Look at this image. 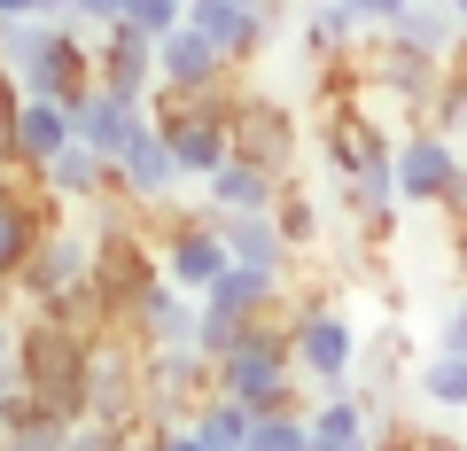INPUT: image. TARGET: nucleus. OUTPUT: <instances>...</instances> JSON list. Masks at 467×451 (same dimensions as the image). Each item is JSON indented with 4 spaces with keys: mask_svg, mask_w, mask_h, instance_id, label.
I'll list each match as a JSON object with an SVG mask.
<instances>
[{
    "mask_svg": "<svg viewBox=\"0 0 467 451\" xmlns=\"http://www.w3.org/2000/svg\"><path fill=\"white\" fill-rule=\"evenodd\" d=\"M350 8H358V24H367V32H389V24H398L413 0H350Z\"/></svg>",
    "mask_w": 467,
    "mask_h": 451,
    "instance_id": "37",
    "label": "nucleus"
},
{
    "mask_svg": "<svg viewBox=\"0 0 467 451\" xmlns=\"http://www.w3.org/2000/svg\"><path fill=\"white\" fill-rule=\"evenodd\" d=\"M86 343H94V334L63 327V319H47V312L16 319V382L63 420H86Z\"/></svg>",
    "mask_w": 467,
    "mask_h": 451,
    "instance_id": "3",
    "label": "nucleus"
},
{
    "mask_svg": "<svg viewBox=\"0 0 467 451\" xmlns=\"http://www.w3.org/2000/svg\"><path fill=\"white\" fill-rule=\"evenodd\" d=\"M180 187H187V179H180V164H171V149L156 140V125H149V133H140L125 156H117V195L133 202L140 218L171 210V202H180Z\"/></svg>",
    "mask_w": 467,
    "mask_h": 451,
    "instance_id": "16",
    "label": "nucleus"
},
{
    "mask_svg": "<svg viewBox=\"0 0 467 451\" xmlns=\"http://www.w3.org/2000/svg\"><path fill=\"white\" fill-rule=\"evenodd\" d=\"M460 140L436 133V125H405L398 149H389V171H398V202H420V210H444L451 179H460Z\"/></svg>",
    "mask_w": 467,
    "mask_h": 451,
    "instance_id": "10",
    "label": "nucleus"
},
{
    "mask_svg": "<svg viewBox=\"0 0 467 451\" xmlns=\"http://www.w3.org/2000/svg\"><path fill=\"white\" fill-rule=\"evenodd\" d=\"M358 70H367V101H389V109H405L413 125H429V101H436V86H444V63L405 55V47H389V39L374 32V47L358 55Z\"/></svg>",
    "mask_w": 467,
    "mask_h": 451,
    "instance_id": "12",
    "label": "nucleus"
},
{
    "mask_svg": "<svg viewBox=\"0 0 467 451\" xmlns=\"http://www.w3.org/2000/svg\"><path fill=\"white\" fill-rule=\"evenodd\" d=\"M288 327V358H296V382L312 389H343L350 374H358V351H367V334H358V319L343 312L335 296H288L281 312Z\"/></svg>",
    "mask_w": 467,
    "mask_h": 451,
    "instance_id": "5",
    "label": "nucleus"
},
{
    "mask_svg": "<svg viewBox=\"0 0 467 451\" xmlns=\"http://www.w3.org/2000/svg\"><path fill=\"white\" fill-rule=\"evenodd\" d=\"M117 334H133L140 351H195V296H180L171 281H156L149 296L125 312Z\"/></svg>",
    "mask_w": 467,
    "mask_h": 451,
    "instance_id": "17",
    "label": "nucleus"
},
{
    "mask_svg": "<svg viewBox=\"0 0 467 451\" xmlns=\"http://www.w3.org/2000/svg\"><path fill=\"white\" fill-rule=\"evenodd\" d=\"M0 382H16V312L0 303Z\"/></svg>",
    "mask_w": 467,
    "mask_h": 451,
    "instance_id": "40",
    "label": "nucleus"
},
{
    "mask_svg": "<svg viewBox=\"0 0 467 451\" xmlns=\"http://www.w3.org/2000/svg\"><path fill=\"white\" fill-rule=\"evenodd\" d=\"M202 397H211V358H195V351H149L140 428H187Z\"/></svg>",
    "mask_w": 467,
    "mask_h": 451,
    "instance_id": "11",
    "label": "nucleus"
},
{
    "mask_svg": "<svg viewBox=\"0 0 467 451\" xmlns=\"http://www.w3.org/2000/svg\"><path fill=\"white\" fill-rule=\"evenodd\" d=\"M63 24H78V32L94 39V32H109V24H125V0H70Z\"/></svg>",
    "mask_w": 467,
    "mask_h": 451,
    "instance_id": "32",
    "label": "nucleus"
},
{
    "mask_svg": "<svg viewBox=\"0 0 467 451\" xmlns=\"http://www.w3.org/2000/svg\"><path fill=\"white\" fill-rule=\"evenodd\" d=\"M405 451H467L451 428H405Z\"/></svg>",
    "mask_w": 467,
    "mask_h": 451,
    "instance_id": "38",
    "label": "nucleus"
},
{
    "mask_svg": "<svg viewBox=\"0 0 467 451\" xmlns=\"http://www.w3.org/2000/svg\"><path fill=\"white\" fill-rule=\"evenodd\" d=\"M226 140H234V156H242V164L273 171V179H296L304 133H296V118H288V101H273V94H257V86H242V78H234Z\"/></svg>",
    "mask_w": 467,
    "mask_h": 451,
    "instance_id": "8",
    "label": "nucleus"
},
{
    "mask_svg": "<svg viewBox=\"0 0 467 451\" xmlns=\"http://www.w3.org/2000/svg\"><path fill=\"white\" fill-rule=\"evenodd\" d=\"M63 451H125V428H101V420H70Z\"/></svg>",
    "mask_w": 467,
    "mask_h": 451,
    "instance_id": "34",
    "label": "nucleus"
},
{
    "mask_svg": "<svg viewBox=\"0 0 467 451\" xmlns=\"http://www.w3.org/2000/svg\"><path fill=\"white\" fill-rule=\"evenodd\" d=\"M374 451H405V428H389V436H374Z\"/></svg>",
    "mask_w": 467,
    "mask_h": 451,
    "instance_id": "44",
    "label": "nucleus"
},
{
    "mask_svg": "<svg viewBox=\"0 0 467 451\" xmlns=\"http://www.w3.org/2000/svg\"><path fill=\"white\" fill-rule=\"evenodd\" d=\"M39 413V397L24 382H0V428H16V420H32Z\"/></svg>",
    "mask_w": 467,
    "mask_h": 451,
    "instance_id": "36",
    "label": "nucleus"
},
{
    "mask_svg": "<svg viewBox=\"0 0 467 451\" xmlns=\"http://www.w3.org/2000/svg\"><path fill=\"white\" fill-rule=\"evenodd\" d=\"M234 78H242V70H226V55H218L195 24H180V32L156 39V86H171V94H218V86H234Z\"/></svg>",
    "mask_w": 467,
    "mask_h": 451,
    "instance_id": "15",
    "label": "nucleus"
},
{
    "mask_svg": "<svg viewBox=\"0 0 467 451\" xmlns=\"http://www.w3.org/2000/svg\"><path fill=\"white\" fill-rule=\"evenodd\" d=\"M444 218H467V164H460V179H451V195H444Z\"/></svg>",
    "mask_w": 467,
    "mask_h": 451,
    "instance_id": "43",
    "label": "nucleus"
},
{
    "mask_svg": "<svg viewBox=\"0 0 467 451\" xmlns=\"http://www.w3.org/2000/svg\"><path fill=\"white\" fill-rule=\"evenodd\" d=\"M39 187H47L63 210H70V202H86V210H94V202L117 195V164H109V156H94L86 140H70L63 156H47V164H39Z\"/></svg>",
    "mask_w": 467,
    "mask_h": 451,
    "instance_id": "20",
    "label": "nucleus"
},
{
    "mask_svg": "<svg viewBox=\"0 0 467 451\" xmlns=\"http://www.w3.org/2000/svg\"><path fill=\"white\" fill-rule=\"evenodd\" d=\"M24 16H47L39 0H0V24H24Z\"/></svg>",
    "mask_w": 467,
    "mask_h": 451,
    "instance_id": "42",
    "label": "nucleus"
},
{
    "mask_svg": "<svg viewBox=\"0 0 467 451\" xmlns=\"http://www.w3.org/2000/svg\"><path fill=\"white\" fill-rule=\"evenodd\" d=\"M149 241H156V272H164L180 296H202V288L234 265L226 241H218V226H211V210H180V202H171V210H156Z\"/></svg>",
    "mask_w": 467,
    "mask_h": 451,
    "instance_id": "9",
    "label": "nucleus"
},
{
    "mask_svg": "<svg viewBox=\"0 0 467 451\" xmlns=\"http://www.w3.org/2000/svg\"><path fill=\"white\" fill-rule=\"evenodd\" d=\"M140 382H149V351L133 334H94L86 343V420L101 428H140Z\"/></svg>",
    "mask_w": 467,
    "mask_h": 451,
    "instance_id": "7",
    "label": "nucleus"
},
{
    "mask_svg": "<svg viewBox=\"0 0 467 451\" xmlns=\"http://www.w3.org/2000/svg\"><path fill=\"white\" fill-rule=\"evenodd\" d=\"M211 226H218V241H226V257H234V265L296 272V250L281 241V226H273V210H257V218H211Z\"/></svg>",
    "mask_w": 467,
    "mask_h": 451,
    "instance_id": "22",
    "label": "nucleus"
},
{
    "mask_svg": "<svg viewBox=\"0 0 467 451\" xmlns=\"http://www.w3.org/2000/svg\"><path fill=\"white\" fill-rule=\"evenodd\" d=\"M451 226V265H460V281H467V218H444Z\"/></svg>",
    "mask_w": 467,
    "mask_h": 451,
    "instance_id": "41",
    "label": "nucleus"
},
{
    "mask_svg": "<svg viewBox=\"0 0 467 451\" xmlns=\"http://www.w3.org/2000/svg\"><path fill=\"white\" fill-rule=\"evenodd\" d=\"M16 109H24V86L0 70V156H16Z\"/></svg>",
    "mask_w": 467,
    "mask_h": 451,
    "instance_id": "35",
    "label": "nucleus"
},
{
    "mask_svg": "<svg viewBox=\"0 0 467 451\" xmlns=\"http://www.w3.org/2000/svg\"><path fill=\"white\" fill-rule=\"evenodd\" d=\"M47 226H63V202L47 195V187H32V195L0 202V303H8V281H16V265L39 250V234Z\"/></svg>",
    "mask_w": 467,
    "mask_h": 451,
    "instance_id": "18",
    "label": "nucleus"
},
{
    "mask_svg": "<svg viewBox=\"0 0 467 451\" xmlns=\"http://www.w3.org/2000/svg\"><path fill=\"white\" fill-rule=\"evenodd\" d=\"M125 24H133L140 39H164L187 24V0H125Z\"/></svg>",
    "mask_w": 467,
    "mask_h": 451,
    "instance_id": "31",
    "label": "nucleus"
},
{
    "mask_svg": "<svg viewBox=\"0 0 467 451\" xmlns=\"http://www.w3.org/2000/svg\"><path fill=\"white\" fill-rule=\"evenodd\" d=\"M242 8H265V0H242Z\"/></svg>",
    "mask_w": 467,
    "mask_h": 451,
    "instance_id": "48",
    "label": "nucleus"
},
{
    "mask_svg": "<svg viewBox=\"0 0 467 451\" xmlns=\"http://www.w3.org/2000/svg\"><path fill=\"white\" fill-rule=\"evenodd\" d=\"M149 451H211L195 428H149Z\"/></svg>",
    "mask_w": 467,
    "mask_h": 451,
    "instance_id": "39",
    "label": "nucleus"
},
{
    "mask_svg": "<svg viewBox=\"0 0 467 451\" xmlns=\"http://www.w3.org/2000/svg\"><path fill=\"white\" fill-rule=\"evenodd\" d=\"M273 226H281V241L304 257L319 234H327V210H319V195L304 179H281V195H273Z\"/></svg>",
    "mask_w": 467,
    "mask_h": 451,
    "instance_id": "27",
    "label": "nucleus"
},
{
    "mask_svg": "<svg viewBox=\"0 0 467 451\" xmlns=\"http://www.w3.org/2000/svg\"><path fill=\"white\" fill-rule=\"evenodd\" d=\"M358 39H367V24H358L350 0H312V8H304V55H312V63H343Z\"/></svg>",
    "mask_w": 467,
    "mask_h": 451,
    "instance_id": "24",
    "label": "nucleus"
},
{
    "mask_svg": "<svg viewBox=\"0 0 467 451\" xmlns=\"http://www.w3.org/2000/svg\"><path fill=\"white\" fill-rule=\"evenodd\" d=\"M70 149V109H55V101H24L16 109V164H47V156Z\"/></svg>",
    "mask_w": 467,
    "mask_h": 451,
    "instance_id": "25",
    "label": "nucleus"
},
{
    "mask_svg": "<svg viewBox=\"0 0 467 451\" xmlns=\"http://www.w3.org/2000/svg\"><path fill=\"white\" fill-rule=\"evenodd\" d=\"M436 351H451V358H467V288L451 296V312L436 319Z\"/></svg>",
    "mask_w": 467,
    "mask_h": 451,
    "instance_id": "33",
    "label": "nucleus"
},
{
    "mask_svg": "<svg viewBox=\"0 0 467 451\" xmlns=\"http://www.w3.org/2000/svg\"><path fill=\"white\" fill-rule=\"evenodd\" d=\"M226 109H234V86H218V94H171V86H149V125H156V140L171 149V164H180L187 187H202L234 156Z\"/></svg>",
    "mask_w": 467,
    "mask_h": 451,
    "instance_id": "4",
    "label": "nucleus"
},
{
    "mask_svg": "<svg viewBox=\"0 0 467 451\" xmlns=\"http://www.w3.org/2000/svg\"><path fill=\"white\" fill-rule=\"evenodd\" d=\"M149 133V94H109V86H94V94L70 109V140H86L94 156H125L133 140Z\"/></svg>",
    "mask_w": 467,
    "mask_h": 451,
    "instance_id": "14",
    "label": "nucleus"
},
{
    "mask_svg": "<svg viewBox=\"0 0 467 451\" xmlns=\"http://www.w3.org/2000/svg\"><path fill=\"white\" fill-rule=\"evenodd\" d=\"M389 149H398V140H389L382 118H367V101H343V109L319 118V156H327L335 179H358V171L389 164Z\"/></svg>",
    "mask_w": 467,
    "mask_h": 451,
    "instance_id": "13",
    "label": "nucleus"
},
{
    "mask_svg": "<svg viewBox=\"0 0 467 451\" xmlns=\"http://www.w3.org/2000/svg\"><path fill=\"white\" fill-rule=\"evenodd\" d=\"M304 444H312L304 413H257V420H250V444H242V451H304Z\"/></svg>",
    "mask_w": 467,
    "mask_h": 451,
    "instance_id": "30",
    "label": "nucleus"
},
{
    "mask_svg": "<svg viewBox=\"0 0 467 451\" xmlns=\"http://www.w3.org/2000/svg\"><path fill=\"white\" fill-rule=\"evenodd\" d=\"M39 8H47V16H63V8H70V0H39Z\"/></svg>",
    "mask_w": 467,
    "mask_h": 451,
    "instance_id": "47",
    "label": "nucleus"
},
{
    "mask_svg": "<svg viewBox=\"0 0 467 451\" xmlns=\"http://www.w3.org/2000/svg\"><path fill=\"white\" fill-rule=\"evenodd\" d=\"M211 389L234 397V405H250V413H304V382H296L281 319H257V327L234 334V351L211 358Z\"/></svg>",
    "mask_w": 467,
    "mask_h": 451,
    "instance_id": "2",
    "label": "nucleus"
},
{
    "mask_svg": "<svg viewBox=\"0 0 467 451\" xmlns=\"http://www.w3.org/2000/svg\"><path fill=\"white\" fill-rule=\"evenodd\" d=\"M444 8H451V24H460V39H467V0H444Z\"/></svg>",
    "mask_w": 467,
    "mask_h": 451,
    "instance_id": "46",
    "label": "nucleus"
},
{
    "mask_svg": "<svg viewBox=\"0 0 467 451\" xmlns=\"http://www.w3.org/2000/svg\"><path fill=\"white\" fill-rule=\"evenodd\" d=\"M0 70L24 86V101H55V109H78L94 94V39L63 16H24L0 24Z\"/></svg>",
    "mask_w": 467,
    "mask_h": 451,
    "instance_id": "1",
    "label": "nucleus"
},
{
    "mask_svg": "<svg viewBox=\"0 0 467 451\" xmlns=\"http://www.w3.org/2000/svg\"><path fill=\"white\" fill-rule=\"evenodd\" d=\"M94 86H109V94H149L156 86V39H140L133 24L94 32Z\"/></svg>",
    "mask_w": 467,
    "mask_h": 451,
    "instance_id": "19",
    "label": "nucleus"
},
{
    "mask_svg": "<svg viewBox=\"0 0 467 451\" xmlns=\"http://www.w3.org/2000/svg\"><path fill=\"white\" fill-rule=\"evenodd\" d=\"M63 444H70V420L47 413V405L32 420H16V428H0V451H63Z\"/></svg>",
    "mask_w": 467,
    "mask_h": 451,
    "instance_id": "29",
    "label": "nucleus"
},
{
    "mask_svg": "<svg viewBox=\"0 0 467 451\" xmlns=\"http://www.w3.org/2000/svg\"><path fill=\"white\" fill-rule=\"evenodd\" d=\"M413 389L420 405H429V413H467V358H451V351H429L413 366Z\"/></svg>",
    "mask_w": 467,
    "mask_h": 451,
    "instance_id": "26",
    "label": "nucleus"
},
{
    "mask_svg": "<svg viewBox=\"0 0 467 451\" xmlns=\"http://www.w3.org/2000/svg\"><path fill=\"white\" fill-rule=\"evenodd\" d=\"M389 47H405V55H429V63H451V47H460V24H451V8L444 0H413L398 24H389Z\"/></svg>",
    "mask_w": 467,
    "mask_h": 451,
    "instance_id": "23",
    "label": "nucleus"
},
{
    "mask_svg": "<svg viewBox=\"0 0 467 451\" xmlns=\"http://www.w3.org/2000/svg\"><path fill=\"white\" fill-rule=\"evenodd\" d=\"M250 420H257L250 405H234V397H218V389H211V397L195 405V420H187V428H195L211 451H242V444H250Z\"/></svg>",
    "mask_w": 467,
    "mask_h": 451,
    "instance_id": "28",
    "label": "nucleus"
},
{
    "mask_svg": "<svg viewBox=\"0 0 467 451\" xmlns=\"http://www.w3.org/2000/svg\"><path fill=\"white\" fill-rule=\"evenodd\" d=\"M273 195H281V179L257 171V164H242V156H226V164L202 179V210L211 218H257V210H273Z\"/></svg>",
    "mask_w": 467,
    "mask_h": 451,
    "instance_id": "21",
    "label": "nucleus"
},
{
    "mask_svg": "<svg viewBox=\"0 0 467 451\" xmlns=\"http://www.w3.org/2000/svg\"><path fill=\"white\" fill-rule=\"evenodd\" d=\"M304 451H374V444H319V436H312V444H304Z\"/></svg>",
    "mask_w": 467,
    "mask_h": 451,
    "instance_id": "45",
    "label": "nucleus"
},
{
    "mask_svg": "<svg viewBox=\"0 0 467 451\" xmlns=\"http://www.w3.org/2000/svg\"><path fill=\"white\" fill-rule=\"evenodd\" d=\"M86 281H94V241H86L78 226L63 218V226H47V234H39V250L16 265L8 303H24V312H63Z\"/></svg>",
    "mask_w": 467,
    "mask_h": 451,
    "instance_id": "6",
    "label": "nucleus"
}]
</instances>
